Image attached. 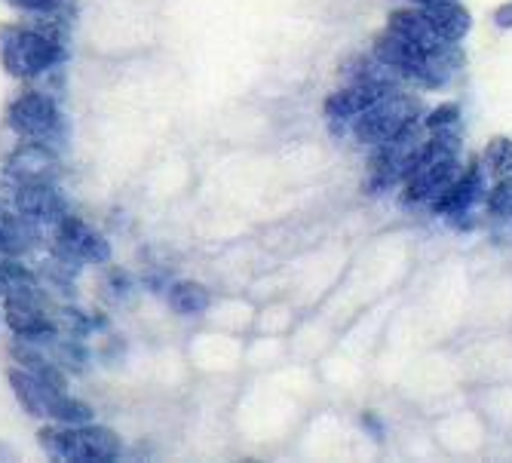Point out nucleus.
<instances>
[{
    "mask_svg": "<svg viewBox=\"0 0 512 463\" xmlns=\"http://www.w3.org/2000/svg\"><path fill=\"white\" fill-rule=\"evenodd\" d=\"M37 445L56 457L74 463H111L123 454V442L111 427L99 424H56L37 433Z\"/></svg>",
    "mask_w": 512,
    "mask_h": 463,
    "instance_id": "f257e3e1",
    "label": "nucleus"
},
{
    "mask_svg": "<svg viewBox=\"0 0 512 463\" xmlns=\"http://www.w3.org/2000/svg\"><path fill=\"white\" fill-rule=\"evenodd\" d=\"M10 387L19 399V405L31 414V418L50 421V424H86L92 421V405H86L83 399L68 396V390L43 384L34 375L22 372V368H13L10 372Z\"/></svg>",
    "mask_w": 512,
    "mask_h": 463,
    "instance_id": "f03ea898",
    "label": "nucleus"
},
{
    "mask_svg": "<svg viewBox=\"0 0 512 463\" xmlns=\"http://www.w3.org/2000/svg\"><path fill=\"white\" fill-rule=\"evenodd\" d=\"M0 62H4V68L13 77L34 80L65 62V46L43 31L19 28V31H10L4 43H0Z\"/></svg>",
    "mask_w": 512,
    "mask_h": 463,
    "instance_id": "7ed1b4c3",
    "label": "nucleus"
},
{
    "mask_svg": "<svg viewBox=\"0 0 512 463\" xmlns=\"http://www.w3.org/2000/svg\"><path fill=\"white\" fill-rule=\"evenodd\" d=\"M421 117V105H417L414 96H408V92H390L387 99H381L378 105H371L368 111H362L359 117L350 120V132L359 145H368L375 148L381 145L384 138H390L396 129H402L408 120Z\"/></svg>",
    "mask_w": 512,
    "mask_h": 463,
    "instance_id": "20e7f679",
    "label": "nucleus"
},
{
    "mask_svg": "<svg viewBox=\"0 0 512 463\" xmlns=\"http://www.w3.org/2000/svg\"><path fill=\"white\" fill-rule=\"evenodd\" d=\"M488 178H491V172H488L485 160H470L463 166V172L430 203V212L436 218H451L457 212H470V209L482 206L488 197V188H491Z\"/></svg>",
    "mask_w": 512,
    "mask_h": 463,
    "instance_id": "39448f33",
    "label": "nucleus"
},
{
    "mask_svg": "<svg viewBox=\"0 0 512 463\" xmlns=\"http://www.w3.org/2000/svg\"><path fill=\"white\" fill-rule=\"evenodd\" d=\"M7 123L13 132L25 138H40V142H46V138H53L59 132L62 111L46 92H22L7 108Z\"/></svg>",
    "mask_w": 512,
    "mask_h": 463,
    "instance_id": "423d86ee",
    "label": "nucleus"
},
{
    "mask_svg": "<svg viewBox=\"0 0 512 463\" xmlns=\"http://www.w3.org/2000/svg\"><path fill=\"white\" fill-rule=\"evenodd\" d=\"M399 86L402 83H387V80H350L344 89L332 92V96L325 99L322 111L329 117V123H341V129H344V126H350L353 117H359L371 105L387 99Z\"/></svg>",
    "mask_w": 512,
    "mask_h": 463,
    "instance_id": "0eeeda50",
    "label": "nucleus"
},
{
    "mask_svg": "<svg viewBox=\"0 0 512 463\" xmlns=\"http://www.w3.org/2000/svg\"><path fill=\"white\" fill-rule=\"evenodd\" d=\"M4 319L19 341L34 344V347H50L62 335L59 322L46 313L43 301H28V298L4 301Z\"/></svg>",
    "mask_w": 512,
    "mask_h": 463,
    "instance_id": "6e6552de",
    "label": "nucleus"
},
{
    "mask_svg": "<svg viewBox=\"0 0 512 463\" xmlns=\"http://www.w3.org/2000/svg\"><path fill=\"white\" fill-rule=\"evenodd\" d=\"M460 172H463V157H448V160H436V163H430V166H421V169L411 172V175L402 181L399 203H402L405 209L430 206Z\"/></svg>",
    "mask_w": 512,
    "mask_h": 463,
    "instance_id": "1a4fd4ad",
    "label": "nucleus"
},
{
    "mask_svg": "<svg viewBox=\"0 0 512 463\" xmlns=\"http://www.w3.org/2000/svg\"><path fill=\"white\" fill-rule=\"evenodd\" d=\"M16 212L22 218H28L34 227H56L65 215V197L56 191L53 181H22L16 188Z\"/></svg>",
    "mask_w": 512,
    "mask_h": 463,
    "instance_id": "9d476101",
    "label": "nucleus"
},
{
    "mask_svg": "<svg viewBox=\"0 0 512 463\" xmlns=\"http://www.w3.org/2000/svg\"><path fill=\"white\" fill-rule=\"evenodd\" d=\"M53 230H56V246L74 252L80 261H96V264L111 261V243L99 234V230H92L83 218L68 212Z\"/></svg>",
    "mask_w": 512,
    "mask_h": 463,
    "instance_id": "9b49d317",
    "label": "nucleus"
},
{
    "mask_svg": "<svg viewBox=\"0 0 512 463\" xmlns=\"http://www.w3.org/2000/svg\"><path fill=\"white\" fill-rule=\"evenodd\" d=\"M7 172L22 184V181H53L59 175V157L46 142H25L19 145L10 160H7Z\"/></svg>",
    "mask_w": 512,
    "mask_h": 463,
    "instance_id": "f8f14e48",
    "label": "nucleus"
},
{
    "mask_svg": "<svg viewBox=\"0 0 512 463\" xmlns=\"http://www.w3.org/2000/svg\"><path fill=\"white\" fill-rule=\"evenodd\" d=\"M387 28L396 31V34H402L405 40L417 43V46H421V50H427V53H439L445 43H454V40H445V37L436 34V28L430 25L424 7L393 10V13L387 16Z\"/></svg>",
    "mask_w": 512,
    "mask_h": 463,
    "instance_id": "ddd939ff",
    "label": "nucleus"
},
{
    "mask_svg": "<svg viewBox=\"0 0 512 463\" xmlns=\"http://www.w3.org/2000/svg\"><path fill=\"white\" fill-rule=\"evenodd\" d=\"M0 298L4 301H16V298L43 301V289L37 283V276L13 255H0Z\"/></svg>",
    "mask_w": 512,
    "mask_h": 463,
    "instance_id": "4468645a",
    "label": "nucleus"
},
{
    "mask_svg": "<svg viewBox=\"0 0 512 463\" xmlns=\"http://www.w3.org/2000/svg\"><path fill=\"white\" fill-rule=\"evenodd\" d=\"M424 13H427L430 25L436 28V34L445 37V40L460 43L473 31V13L463 7L460 0H439V4L424 7Z\"/></svg>",
    "mask_w": 512,
    "mask_h": 463,
    "instance_id": "2eb2a0df",
    "label": "nucleus"
},
{
    "mask_svg": "<svg viewBox=\"0 0 512 463\" xmlns=\"http://www.w3.org/2000/svg\"><path fill=\"white\" fill-rule=\"evenodd\" d=\"M166 298H169V307L178 316H200L212 304L209 289L203 283H194V280H178V283H172L169 292H166Z\"/></svg>",
    "mask_w": 512,
    "mask_h": 463,
    "instance_id": "dca6fc26",
    "label": "nucleus"
},
{
    "mask_svg": "<svg viewBox=\"0 0 512 463\" xmlns=\"http://www.w3.org/2000/svg\"><path fill=\"white\" fill-rule=\"evenodd\" d=\"M50 350H53V359L65 368V372H83L86 362H89L86 347H83L80 338H74V335H59V338L50 344Z\"/></svg>",
    "mask_w": 512,
    "mask_h": 463,
    "instance_id": "f3484780",
    "label": "nucleus"
},
{
    "mask_svg": "<svg viewBox=\"0 0 512 463\" xmlns=\"http://www.w3.org/2000/svg\"><path fill=\"white\" fill-rule=\"evenodd\" d=\"M485 166L491 178H509L512 175V138L509 135H494L485 148Z\"/></svg>",
    "mask_w": 512,
    "mask_h": 463,
    "instance_id": "a211bd4d",
    "label": "nucleus"
},
{
    "mask_svg": "<svg viewBox=\"0 0 512 463\" xmlns=\"http://www.w3.org/2000/svg\"><path fill=\"white\" fill-rule=\"evenodd\" d=\"M485 209L491 221H512V175L509 178H494L485 197Z\"/></svg>",
    "mask_w": 512,
    "mask_h": 463,
    "instance_id": "6ab92c4d",
    "label": "nucleus"
},
{
    "mask_svg": "<svg viewBox=\"0 0 512 463\" xmlns=\"http://www.w3.org/2000/svg\"><path fill=\"white\" fill-rule=\"evenodd\" d=\"M460 123V105L457 102H442L436 108H430L424 114V129L427 132H439V129H457Z\"/></svg>",
    "mask_w": 512,
    "mask_h": 463,
    "instance_id": "aec40b11",
    "label": "nucleus"
},
{
    "mask_svg": "<svg viewBox=\"0 0 512 463\" xmlns=\"http://www.w3.org/2000/svg\"><path fill=\"white\" fill-rule=\"evenodd\" d=\"M359 424H362V430L375 439V442H384L387 439V424H384V418L378 411H365L362 418H359Z\"/></svg>",
    "mask_w": 512,
    "mask_h": 463,
    "instance_id": "412c9836",
    "label": "nucleus"
},
{
    "mask_svg": "<svg viewBox=\"0 0 512 463\" xmlns=\"http://www.w3.org/2000/svg\"><path fill=\"white\" fill-rule=\"evenodd\" d=\"M7 4H13L19 10H28V13H50L53 7L62 4V0H7Z\"/></svg>",
    "mask_w": 512,
    "mask_h": 463,
    "instance_id": "4be33fe9",
    "label": "nucleus"
},
{
    "mask_svg": "<svg viewBox=\"0 0 512 463\" xmlns=\"http://www.w3.org/2000/svg\"><path fill=\"white\" fill-rule=\"evenodd\" d=\"M108 289H114V298H117V301L126 298L129 289H132L129 273H126V270H111V276H108Z\"/></svg>",
    "mask_w": 512,
    "mask_h": 463,
    "instance_id": "5701e85b",
    "label": "nucleus"
},
{
    "mask_svg": "<svg viewBox=\"0 0 512 463\" xmlns=\"http://www.w3.org/2000/svg\"><path fill=\"white\" fill-rule=\"evenodd\" d=\"M25 252H28L25 243H19L16 237H10L7 230H0V255H13V258H19V255H25Z\"/></svg>",
    "mask_w": 512,
    "mask_h": 463,
    "instance_id": "b1692460",
    "label": "nucleus"
},
{
    "mask_svg": "<svg viewBox=\"0 0 512 463\" xmlns=\"http://www.w3.org/2000/svg\"><path fill=\"white\" fill-rule=\"evenodd\" d=\"M494 25L500 31H512V0H506V4H500L494 10Z\"/></svg>",
    "mask_w": 512,
    "mask_h": 463,
    "instance_id": "393cba45",
    "label": "nucleus"
},
{
    "mask_svg": "<svg viewBox=\"0 0 512 463\" xmlns=\"http://www.w3.org/2000/svg\"><path fill=\"white\" fill-rule=\"evenodd\" d=\"M411 7H430V4H439V0H408Z\"/></svg>",
    "mask_w": 512,
    "mask_h": 463,
    "instance_id": "a878e982",
    "label": "nucleus"
},
{
    "mask_svg": "<svg viewBox=\"0 0 512 463\" xmlns=\"http://www.w3.org/2000/svg\"><path fill=\"white\" fill-rule=\"evenodd\" d=\"M0 316H4V310H0Z\"/></svg>",
    "mask_w": 512,
    "mask_h": 463,
    "instance_id": "bb28decb",
    "label": "nucleus"
}]
</instances>
